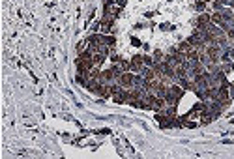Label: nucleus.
I'll list each match as a JSON object with an SVG mask.
<instances>
[{"label":"nucleus","mask_w":234,"mask_h":159,"mask_svg":"<svg viewBox=\"0 0 234 159\" xmlns=\"http://www.w3.org/2000/svg\"><path fill=\"white\" fill-rule=\"evenodd\" d=\"M221 53H223V49L219 47V45H210V47L206 49V56L210 58V62H219L221 60Z\"/></svg>","instance_id":"obj_1"},{"label":"nucleus","mask_w":234,"mask_h":159,"mask_svg":"<svg viewBox=\"0 0 234 159\" xmlns=\"http://www.w3.org/2000/svg\"><path fill=\"white\" fill-rule=\"evenodd\" d=\"M118 83L122 88H129V86H133V75L128 73V71H124L120 77H118Z\"/></svg>","instance_id":"obj_2"},{"label":"nucleus","mask_w":234,"mask_h":159,"mask_svg":"<svg viewBox=\"0 0 234 159\" xmlns=\"http://www.w3.org/2000/svg\"><path fill=\"white\" fill-rule=\"evenodd\" d=\"M142 56L141 54H135L133 58H131V62H129V66H131V69L133 71H142Z\"/></svg>","instance_id":"obj_3"},{"label":"nucleus","mask_w":234,"mask_h":159,"mask_svg":"<svg viewBox=\"0 0 234 159\" xmlns=\"http://www.w3.org/2000/svg\"><path fill=\"white\" fill-rule=\"evenodd\" d=\"M105 58H107V56H105V54H99V53H94V56H92V60H94V66H98V68H99V66H101V64H103V62H105Z\"/></svg>","instance_id":"obj_4"},{"label":"nucleus","mask_w":234,"mask_h":159,"mask_svg":"<svg viewBox=\"0 0 234 159\" xmlns=\"http://www.w3.org/2000/svg\"><path fill=\"white\" fill-rule=\"evenodd\" d=\"M191 49H193V47H191V43H189V41H182L180 45H178V51H180V53H184V54H187Z\"/></svg>","instance_id":"obj_5"},{"label":"nucleus","mask_w":234,"mask_h":159,"mask_svg":"<svg viewBox=\"0 0 234 159\" xmlns=\"http://www.w3.org/2000/svg\"><path fill=\"white\" fill-rule=\"evenodd\" d=\"M210 17H212V23H215V24H219V26H221V24H223V23H225V21H223V17H221V11H217V13H213V15H210Z\"/></svg>","instance_id":"obj_6"},{"label":"nucleus","mask_w":234,"mask_h":159,"mask_svg":"<svg viewBox=\"0 0 234 159\" xmlns=\"http://www.w3.org/2000/svg\"><path fill=\"white\" fill-rule=\"evenodd\" d=\"M142 62H144L146 66H148V68H154V64H156V60L152 58V56H148V54H144L142 56Z\"/></svg>","instance_id":"obj_7"},{"label":"nucleus","mask_w":234,"mask_h":159,"mask_svg":"<svg viewBox=\"0 0 234 159\" xmlns=\"http://www.w3.org/2000/svg\"><path fill=\"white\" fill-rule=\"evenodd\" d=\"M103 41H105L107 45H109V47H114V43H116V39L113 38V36H105V39H103Z\"/></svg>","instance_id":"obj_8"},{"label":"nucleus","mask_w":234,"mask_h":159,"mask_svg":"<svg viewBox=\"0 0 234 159\" xmlns=\"http://www.w3.org/2000/svg\"><path fill=\"white\" fill-rule=\"evenodd\" d=\"M154 58H156V62H163V60H161V58H163V53H161L159 49L154 51Z\"/></svg>","instance_id":"obj_9"},{"label":"nucleus","mask_w":234,"mask_h":159,"mask_svg":"<svg viewBox=\"0 0 234 159\" xmlns=\"http://www.w3.org/2000/svg\"><path fill=\"white\" fill-rule=\"evenodd\" d=\"M204 6H206V2H202V0H200V2H197V4H195L197 11H204Z\"/></svg>","instance_id":"obj_10"},{"label":"nucleus","mask_w":234,"mask_h":159,"mask_svg":"<svg viewBox=\"0 0 234 159\" xmlns=\"http://www.w3.org/2000/svg\"><path fill=\"white\" fill-rule=\"evenodd\" d=\"M131 45H133V47H141V41H139V39H137V38H131Z\"/></svg>","instance_id":"obj_11"},{"label":"nucleus","mask_w":234,"mask_h":159,"mask_svg":"<svg viewBox=\"0 0 234 159\" xmlns=\"http://www.w3.org/2000/svg\"><path fill=\"white\" fill-rule=\"evenodd\" d=\"M111 60H113V62L116 64V62H120V56L116 54V53H113V54H111Z\"/></svg>","instance_id":"obj_12"},{"label":"nucleus","mask_w":234,"mask_h":159,"mask_svg":"<svg viewBox=\"0 0 234 159\" xmlns=\"http://www.w3.org/2000/svg\"><path fill=\"white\" fill-rule=\"evenodd\" d=\"M227 36H228L230 39H234V28H228V30H227Z\"/></svg>","instance_id":"obj_13"},{"label":"nucleus","mask_w":234,"mask_h":159,"mask_svg":"<svg viewBox=\"0 0 234 159\" xmlns=\"http://www.w3.org/2000/svg\"><path fill=\"white\" fill-rule=\"evenodd\" d=\"M114 2H116V4H118V6H120V8H124V6H126V2H128V0H114Z\"/></svg>","instance_id":"obj_14"},{"label":"nucleus","mask_w":234,"mask_h":159,"mask_svg":"<svg viewBox=\"0 0 234 159\" xmlns=\"http://www.w3.org/2000/svg\"><path fill=\"white\" fill-rule=\"evenodd\" d=\"M217 2H221V4H228V0H217Z\"/></svg>","instance_id":"obj_15"},{"label":"nucleus","mask_w":234,"mask_h":159,"mask_svg":"<svg viewBox=\"0 0 234 159\" xmlns=\"http://www.w3.org/2000/svg\"><path fill=\"white\" fill-rule=\"evenodd\" d=\"M232 71H234V64H232Z\"/></svg>","instance_id":"obj_16"}]
</instances>
